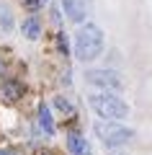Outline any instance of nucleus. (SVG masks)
I'll list each match as a JSON object with an SVG mask.
<instances>
[{
  "label": "nucleus",
  "instance_id": "1",
  "mask_svg": "<svg viewBox=\"0 0 152 155\" xmlns=\"http://www.w3.org/2000/svg\"><path fill=\"white\" fill-rule=\"evenodd\" d=\"M103 52V31L95 23H85L80 31L75 34V54L77 60L90 62Z\"/></svg>",
  "mask_w": 152,
  "mask_h": 155
},
{
  "label": "nucleus",
  "instance_id": "2",
  "mask_svg": "<svg viewBox=\"0 0 152 155\" xmlns=\"http://www.w3.org/2000/svg\"><path fill=\"white\" fill-rule=\"evenodd\" d=\"M90 106L101 119H108V122H116V119H126L129 116V104L124 98H119L116 93H93L90 96Z\"/></svg>",
  "mask_w": 152,
  "mask_h": 155
},
{
  "label": "nucleus",
  "instance_id": "3",
  "mask_svg": "<svg viewBox=\"0 0 152 155\" xmlns=\"http://www.w3.org/2000/svg\"><path fill=\"white\" fill-rule=\"evenodd\" d=\"M95 134L101 137V142H103L106 147L126 145L134 137V132H131L129 127H124V124H119V122H98L95 124Z\"/></svg>",
  "mask_w": 152,
  "mask_h": 155
},
{
  "label": "nucleus",
  "instance_id": "4",
  "mask_svg": "<svg viewBox=\"0 0 152 155\" xmlns=\"http://www.w3.org/2000/svg\"><path fill=\"white\" fill-rule=\"evenodd\" d=\"M85 80L93 83V85H101V88H114V91L121 88V78L114 70H88Z\"/></svg>",
  "mask_w": 152,
  "mask_h": 155
},
{
  "label": "nucleus",
  "instance_id": "5",
  "mask_svg": "<svg viewBox=\"0 0 152 155\" xmlns=\"http://www.w3.org/2000/svg\"><path fill=\"white\" fill-rule=\"evenodd\" d=\"M62 8H65V13L70 16V21H75V23L85 21V16H88L85 0H62Z\"/></svg>",
  "mask_w": 152,
  "mask_h": 155
},
{
  "label": "nucleus",
  "instance_id": "6",
  "mask_svg": "<svg viewBox=\"0 0 152 155\" xmlns=\"http://www.w3.org/2000/svg\"><path fill=\"white\" fill-rule=\"evenodd\" d=\"M23 93V85L16 83V80H5V83L0 85V98L3 101H18Z\"/></svg>",
  "mask_w": 152,
  "mask_h": 155
},
{
  "label": "nucleus",
  "instance_id": "7",
  "mask_svg": "<svg viewBox=\"0 0 152 155\" xmlns=\"http://www.w3.org/2000/svg\"><path fill=\"white\" fill-rule=\"evenodd\" d=\"M67 147H70L72 155H93L90 153V145H88L80 134H70V137H67Z\"/></svg>",
  "mask_w": 152,
  "mask_h": 155
},
{
  "label": "nucleus",
  "instance_id": "8",
  "mask_svg": "<svg viewBox=\"0 0 152 155\" xmlns=\"http://www.w3.org/2000/svg\"><path fill=\"white\" fill-rule=\"evenodd\" d=\"M21 28H23V36L26 39H39V34H41V23H39L36 16H28Z\"/></svg>",
  "mask_w": 152,
  "mask_h": 155
},
{
  "label": "nucleus",
  "instance_id": "9",
  "mask_svg": "<svg viewBox=\"0 0 152 155\" xmlns=\"http://www.w3.org/2000/svg\"><path fill=\"white\" fill-rule=\"evenodd\" d=\"M39 124L47 134H54V122H52V114H49V106L41 104L39 106Z\"/></svg>",
  "mask_w": 152,
  "mask_h": 155
},
{
  "label": "nucleus",
  "instance_id": "10",
  "mask_svg": "<svg viewBox=\"0 0 152 155\" xmlns=\"http://www.w3.org/2000/svg\"><path fill=\"white\" fill-rule=\"evenodd\" d=\"M0 23L5 28H11V13H8V8H0Z\"/></svg>",
  "mask_w": 152,
  "mask_h": 155
},
{
  "label": "nucleus",
  "instance_id": "11",
  "mask_svg": "<svg viewBox=\"0 0 152 155\" xmlns=\"http://www.w3.org/2000/svg\"><path fill=\"white\" fill-rule=\"evenodd\" d=\"M54 104H57V109H62V111H67V114H70V111H72V106L67 104L65 98H54Z\"/></svg>",
  "mask_w": 152,
  "mask_h": 155
},
{
  "label": "nucleus",
  "instance_id": "12",
  "mask_svg": "<svg viewBox=\"0 0 152 155\" xmlns=\"http://www.w3.org/2000/svg\"><path fill=\"white\" fill-rule=\"evenodd\" d=\"M60 49L67 52V41H65V34H60Z\"/></svg>",
  "mask_w": 152,
  "mask_h": 155
},
{
  "label": "nucleus",
  "instance_id": "13",
  "mask_svg": "<svg viewBox=\"0 0 152 155\" xmlns=\"http://www.w3.org/2000/svg\"><path fill=\"white\" fill-rule=\"evenodd\" d=\"M41 3H44V0H26L28 8H36V5H41Z\"/></svg>",
  "mask_w": 152,
  "mask_h": 155
},
{
  "label": "nucleus",
  "instance_id": "14",
  "mask_svg": "<svg viewBox=\"0 0 152 155\" xmlns=\"http://www.w3.org/2000/svg\"><path fill=\"white\" fill-rule=\"evenodd\" d=\"M0 155H16V153H11V150H0Z\"/></svg>",
  "mask_w": 152,
  "mask_h": 155
},
{
  "label": "nucleus",
  "instance_id": "15",
  "mask_svg": "<svg viewBox=\"0 0 152 155\" xmlns=\"http://www.w3.org/2000/svg\"><path fill=\"white\" fill-rule=\"evenodd\" d=\"M39 155H52V153H47V150H44V153H39Z\"/></svg>",
  "mask_w": 152,
  "mask_h": 155
}]
</instances>
